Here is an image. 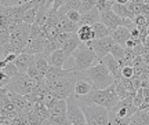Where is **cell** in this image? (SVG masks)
I'll list each match as a JSON object with an SVG mask.
<instances>
[{"mask_svg":"<svg viewBox=\"0 0 149 125\" xmlns=\"http://www.w3.org/2000/svg\"><path fill=\"white\" fill-rule=\"evenodd\" d=\"M65 100H66V115H68V120L70 121V125H84V113L77 103L74 95L68 96Z\"/></svg>","mask_w":149,"mask_h":125,"instance_id":"6","label":"cell"},{"mask_svg":"<svg viewBox=\"0 0 149 125\" xmlns=\"http://www.w3.org/2000/svg\"><path fill=\"white\" fill-rule=\"evenodd\" d=\"M55 50H59V44L57 41V39H46L44 41V48H43V54L44 55H50L51 52H54Z\"/></svg>","mask_w":149,"mask_h":125,"instance_id":"22","label":"cell"},{"mask_svg":"<svg viewBox=\"0 0 149 125\" xmlns=\"http://www.w3.org/2000/svg\"><path fill=\"white\" fill-rule=\"evenodd\" d=\"M131 3H137V4H142L144 3V0H130Z\"/></svg>","mask_w":149,"mask_h":125,"instance_id":"41","label":"cell"},{"mask_svg":"<svg viewBox=\"0 0 149 125\" xmlns=\"http://www.w3.org/2000/svg\"><path fill=\"white\" fill-rule=\"evenodd\" d=\"M112 1H108V0H95V8L100 12H104V11H108L112 8Z\"/></svg>","mask_w":149,"mask_h":125,"instance_id":"29","label":"cell"},{"mask_svg":"<svg viewBox=\"0 0 149 125\" xmlns=\"http://www.w3.org/2000/svg\"><path fill=\"white\" fill-rule=\"evenodd\" d=\"M76 72L74 70H66V69L62 68H57V66H48L47 72L44 74V81L46 83H54V81H58L61 78L68 77V76H72Z\"/></svg>","mask_w":149,"mask_h":125,"instance_id":"8","label":"cell"},{"mask_svg":"<svg viewBox=\"0 0 149 125\" xmlns=\"http://www.w3.org/2000/svg\"><path fill=\"white\" fill-rule=\"evenodd\" d=\"M37 8L39 7H31L29 10L25 11V14H24V17H22V22H25V23H28V25H32L33 22H35V19H36V15H37Z\"/></svg>","mask_w":149,"mask_h":125,"instance_id":"24","label":"cell"},{"mask_svg":"<svg viewBox=\"0 0 149 125\" xmlns=\"http://www.w3.org/2000/svg\"><path fill=\"white\" fill-rule=\"evenodd\" d=\"M35 1V6L36 7H44L46 3H47V0H33Z\"/></svg>","mask_w":149,"mask_h":125,"instance_id":"37","label":"cell"},{"mask_svg":"<svg viewBox=\"0 0 149 125\" xmlns=\"http://www.w3.org/2000/svg\"><path fill=\"white\" fill-rule=\"evenodd\" d=\"M6 92H7V88H1V87H0V95L6 94Z\"/></svg>","mask_w":149,"mask_h":125,"instance_id":"42","label":"cell"},{"mask_svg":"<svg viewBox=\"0 0 149 125\" xmlns=\"http://www.w3.org/2000/svg\"><path fill=\"white\" fill-rule=\"evenodd\" d=\"M130 0H115V3H120V4H127Z\"/></svg>","mask_w":149,"mask_h":125,"instance_id":"39","label":"cell"},{"mask_svg":"<svg viewBox=\"0 0 149 125\" xmlns=\"http://www.w3.org/2000/svg\"><path fill=\"white\" fill-rule=\"evenodd\" d=\"M65 15H66V18H68L69 21L74 22V23H79L81 14H80L77 10H73V8H70V10L66 11V14H65Z\"/></svg>","mask_w":149,"mask_h":125,"instance_id":"30","label":"cell"},{"mask_svg":"<svg viewBox=\"0 0 149 125\" xmlns=\"http://www.w3.org/2000/svg\"><path fill=\"white\" fill-rule=\"evenodd\" d=\"M142 102H144V91H142V88H138V89H137V92H135V95H134L133 104L137 107V109H138Z\"/></svg>","mask_w":149,"mask_h":125,"instance_id":"31","label":"cell"},{"mask_svg":"<svg viewBox=\"0 0 149 125\" xmlns=\"http://www.w3.org/2000/svg\"><path fill=\"white\" fill-rule=\"evenodd\" d=\"M37 85V81L28 76L26 73H18L15 77H11L6 88L19 95H28L33 92Z\"/></svg>","mask_w":149,"mask_h":125,"instance_id":"4","label":"cell"},{"mask_svg":"<svg viewBox=\"0 0 149 125\" xmlns=\"http://www.w3.org/2000/svg\"><path fill=\"white\" fill-rule=\"evenodd\" d=\"M15 58H17V54H14V52H10V54H7L4 57V61L7 63H10V62H14L15 61Z\"/></svg>","mask_w":149,"mask_h":125,"instance_id":"36","label":"cell"},{"mask_svg":"<svg viewBox=\"0 0 149 125\" xmlns=\"http://www.w3.org/2000/svg\"><path fill=\"white\" fill-rule=\"evenodd\" d=\"M6 78H7V76H6V74H4V72H3V70L0 69V83H1L3 80H6Z\"/></svg>","mask_w":149,"mask_h":125,"instance_id":"38","label":"cell"},{"mask_svg":"<svg viewBox=\"0 0 149 125\" xmlns=\"http://www.w3.org/2000/svg\"><path fill=\"white\" fill-rule=\"evenodd\" d=\"M100 22V11L97 8H93V10L87 11V12H83L81 17H80V21L77 25H87V26H93L94 23Z\"/></svg>","mask_w":149,"mask_h":125,"instance_id":"14","label":"cell"},{"mask_svg":"<svg viewBox=\"0 0 149 125\" xmlns=\"http://www.w3.org/2000/svg\"><path fill=\"white\" fill-rule=\"evenodd\" d=\"M137 44H141V43L137 41V40H134V39H131V37H130L127 41H126V46H124V47H126V48H134L135 46H137Z\"/></svg>","mask_w":149,"mask_h":125,"instance_id":"35","label":"cell"},{"mask_svg":"<svg viewBox=\"0 0 149 125\" xmlns=\"http://www.w3.org/2000/svg\"><path fill=\"white\" fill-rule=\"evenodd\" d=\"M122 77H126V78H133L134 77V68L131 65L123 66L122 68Z\"/></svg>","mask_w":149,"mask_h":125,"instance_id":"33","label":"cell"},{"mask_svg":"<svg viewBox=\"0 0 149 125\" xmlns=\"http://www.w3.org/2000/svg\"><path fill=\"white\" fill-rule=\"evenodd\" d=\"M77 37L81 43H87V41H91L95 39V35H94V30H93V26H87V25H81L79 26L77 29Z\"/></svg>","mask_w":149,"mask_h":125,"instance_id":"17","label":"cell"},{"mask_svg":"<svg viewBox=\"0 0 149 125\" xmlns=\"http://www.w3.org/2000/svg\"><path fill=\"white\" fill-rule=\"evenodd\" d=\"M81 41L79 40V37H77V33H70V36L65 40V43L61 46V50L64 51V54L66 57H72V54L76 48L79 47Z\"/></svg>","mask_w":149,"mask_h":125,"instance_id":"11","label":"cell"},{"mask_svg":"<svg viewBox=\"0 0 149 125\" xmlns=\"http://www.w3.org/2000/svg\"><path fill=\"white\" fill-rule=\"evenodd\" d=\"M93 8H95V0H81L77 11L80 14H83V12H87V11L93 10Z\"/></svg>","mask_w":149,"mask_h":125,"instance_id":"26","label":"cell"},{"mask_svg":"<svg viewBox=\"0 0 149 125\" xmlns=\"http://www.w3.org/2000/svg\"><path fill=\"white\" fill-rule=\"evenodd\" d=\"M76 80H77V73L61 78V80L54 81V83H46V85H47L48 92L53 95L54 98H57V99H66L68 96L73 95Z\"/></svg>","mask_w":149,"mask_h":125,"instance_id":"2","label":"cell"},{"mask_svg":"<svg viewBox=\"0 0 149 125\" xmlns=\"http://www.w3.org/2000/svg\"><path fill=\"white\" fill-rule=\"evenodd\" d=\"M93 30H94L95 39H104V37L111 36V30H109V29H108L107 26L104 25L101 21L93 25Z\"/></svg>","mask_w":149,"mask_h":125,"instance_id":"21","label":"cell"},{"mask_svg":"<svg viewBox=\"0 0 149 125\" xmlns=\"http://www.w3.org/2000/svg\"><path fill=\"white\" fill-rule=\"evenodd\" d=\"M3 72H4V74L7 76V77H15L17 74L19 73V70H18V68L15 66V63L14 62H10V63H7L4 68L1 69Z\"/></svg>","mask_w":149,"mask_h":125,"instance_id":"27","label":"cell"},{"mask_svg":"<svg viewBox=\"0 0 149 125\" xmlns=\"http://www.w3.org/2000/svg\"><path fill=\"white\" fill-rule=\"evenodd\" d=\"M25 73H26L31 78L36 80V81H43V80H44V77H43L42 74L39 73V70H37V68H36V65H35V62H32L31 65H29V68L26 69V72H25Z\"/></svg>","mask_w":149,"mask_h":125,"instance_id":"25","label":"cell"},{"mask_svg":"<svg viewBox=\"0 0 149 125\" xmlns=\"http://www.w3.org/2000/svg\"><path fill=\"white\" fill-rule=\"evenodd\" d=\"M101 62L108 68L109 73L112 74V77H113V80H115V81H117V80H120V78H122V68H120L119 62H117L116 59L112 57L111 54L105 55V57L101 59Z\"/></svg>","mask_w":149,"mask_h":125,"instance_id":"9","label":"cell"},{"mask_svg":"<svg viewBox=\"0 0 149 125\" xmlns=\"http://www.w3.org/2000/svg\"><path fill=\"white\" fill-rule=\"evenodd\" d=\"M84 44L88 46L93 51L95 52L97 58L101 61L105 55H108V54L111 52V48H112V46L115 44V41L112 40L111 36H108V37H104V39H94V40L87 41V43H84Z\"/></svg>","mask_w":149,"mask_h":125,"instance_id":"7","label":"cell"},{"mask_svg":"<svg viewBox=\"0 0 149 125\" xmlns=\"http://www.w3.org/2000/svg\"><path fill=\"white\" fill-rule=\"evenodd\" d=\"M116 15H119L120 18H130V19H134V15L128 11L127 4H120V3H113L111 8Z\"/></svg>","mask_w":149,"mask_h":125,"instance_id":"20","label":"cell"},{"mask_svg":"<svg viewBox=\"0 0 149 125\" xmlns=\"http://www.w3.org/2000/svg\"><path fill=\"white\" fill-rule=\"evenodd\" d=\"M109 54H111L112 57L116 59L117 62L120 63L123 61V58H124V47H123V46H120V44H116V43H115V44L112 46L111 52H109Z\"/></svg>","mask_w":149,"mask_h":125,"instance_id":"23","label":"cell"},{"mask_svg":"<svg viewBox=\"0 0 149 125\" xmlns=\"http://www.w3.org/2000/svg\"><path fill=\"white\" fill-rule=\"evenodd\" d=\"M32 62H33V55L32 54H28V52H21L19 55H17L15 61H14L15 66L19 70V73H25L26 69L29 68V65Z\"/></svg>","mask_w":149,"mask_h":125,"instance_id":"13","label":"cell"},{"mask_svg":"<svg viewBox=\"0 0 149 125\" xmlns=\"http://www.w3.org/2000/svg\"><path fill=\"white\" fill-rule=\"evenodd\" d=\"M47 55H44V54H35L33 55V62H35V65H36L37 70H39V73L42 74L43 77H44V74H46V72H47L48 69V59H47Z\"/></svg>","mask_w":149,"mask_h":125,"instance_id":"19","label":"cell"},{"mask_svg":"<svg viewBox=\"0 0 149 125\" xmlns=\"http://www.w3.org/2000/svg\"><path fill=\"white\" fill-rule=\"evenodd\" d=\"M25 1H29V0H0V6H15Z\"/></svg>","mask_w":149,"mask_h":125,"instance_id":"34","label":"cell"},{"mask_svg":"<svg viewBox=\"0 0 149 125\" xmlns=\"http://www.w3.org/2000/svg\"><path fill=\"white\" fill-rule=\"evenodd\" d=\"M66 55L64 54V51L59 48V50H55L54 52H51L50 55H48V65H51V66H57V68H62L64 66V62L65 59H66Z\"/></svg>","mask_w":149,"mask_h":125,"instance_id":"16","label":"cell"},{"mask_svg":"<svg viewBox=\"0 0 149 125\" xmlns=\"http://www.w3.org/2000/svg\"><path fill=\"white\" fill-rule=\"evenodd\" d=\"M84 125H87V124H84Z\"/></svg>","mask_w":149,"mask_h":125,"instance_id":"43","label":"cell"},{"mask_svg":"<svg viewBox=\"0 0 149 125\" xmlns=\"http://www.w3.org/2000/svg\"><path fill=\"white\" fill-rule=\"evenodd\" d=\"M87 125H109V111L98 104H88L81 107Z\"/></svg>","mask_w":149,"mask_h":125,"instance_id":"5","label":"cell"},{"mask_svg":"<svg viewBox=\"0 0 149 125\" xmlns=\"http://www.w3.org/2000/svg\"><path fill=\"white\" fill-rule=\"evenodd\" d=\"M93 89L94 88L91 87L90 83H87L86 80H81V78H77V80H76V84H74L73 95L74 96H83V95L90 94Z\"/></svg>","mask_w":149,"mask_h":125,"instance_id":"18","label":"cell"},{"mask_svg":"<svg viewBox=\"0 0 149 125\" xmlns=\"http://www.w3.org/2000/svg\"><path fill=\"white\" fill-rule=\"evenodd\" d=\"M111 37L116 44H120V46L124 47L126 41L130 39V28H127V26H119L115 30L111 32Z\"/></svg>","mask_w":149,"mask_h":125,"instance_id":"10","label":"cell"},{"mask_svg":"<svg viewBox=\"0 0 149 125\" xmlns=\"http://www.w3.org/2000/svg\"><path fill=\"white\" fill-rule=\"evenodd\" d=\"M76 73H77V78L86 80L87 83L91 84V87L94 89H104L115 81L108 68L101 61L93 65L91 68L86 69L83 72H76Z\"/></svg>","mask_w":149,"mask_h":125,"instance_id":"1","label":"cell"},{"mask_svg":"<svg viewBox=\"0 0 149 125\" xmlns=\"http://www.w3.org/2000/svg\"><path fill=\"white\" fill-rule=\"evenodd\" d=\"M44 41H46V39H29L25 48H24V52L32 54V55L42 54L43 48H44Z\"/></svg>","mask_w":149,"mask_h":125,"instance_id":"12","label":"cell"},{"mask_svg":"<svg viewBox=\"0 0 149 125\" xmlns=\"http://www.w3.org/2000/svg\"><path fill=\"white\" fill-rule=\"evenodd\" d=\"M142 44H145V46H148V47H149V33L146 35V37H145V40H144V43H142Z\"/></svg>","mask_w":149,"mask_h":125,"instance_id":"40","label":"cell"},{"mask_svg":"<svg viewBox=\"0 0 149 125\" xmlns=\"http://www.w3.org/2000/svg\"><path fill=\"white\" fill-rule=\"evenodd\" d=\"M72 57L74 59V72H83L86 69L91 68L93 65H95L97 62H100L95 52L88 46H86L84 43H81L79 47L74 50Z\"/></svg>","mask_w":149,"mask_h":125,"instance_id":"3","label":"cell"},{"mask_svg":"<svg viewBox=\"0 0 149 125\" xmlns=\"http://www.w3.org/2000/svg\"><path fill=\"white\" fill-rule=\"evenodd\" d=\"M29 39H44V35H43V32H42V26L33 22L32 25H31V35H29Z\"/></svg>","mask_w":149,"mask_h":125,"instance_id":"28","label":"cell"},{"mask_svg":"<svg viewBox=\"0 0 149 125\" xmlns=\"http://www.w3.org/2000/svg\"><path fill=\"white\" fill-rule=\"evenodd\" d=\"M146 19H148V18L145 15H141V14H139V15H135L133 19L134 26L138 28V29L139 28H144V26H146Z\"/></svg>","mask_w":149,"mask_h":125,"instance_id":"32","label":"cell"},{"mask_svg":"<svg viewBox=\"0 0 149 125\" xmlns=\"http://www.w3.org/2000/svg\"><path fill=\"white\" fill-rule=\"evenodd\" d=\"M57 29L61 32H68V33H76L77 29H79V25L74 23V22L69 21L66 15H59V22L57 25Z\"/></svg>","mask_w":149,"mask_h":125,"instance_id":"15","label":"cell"}]
</instances>
